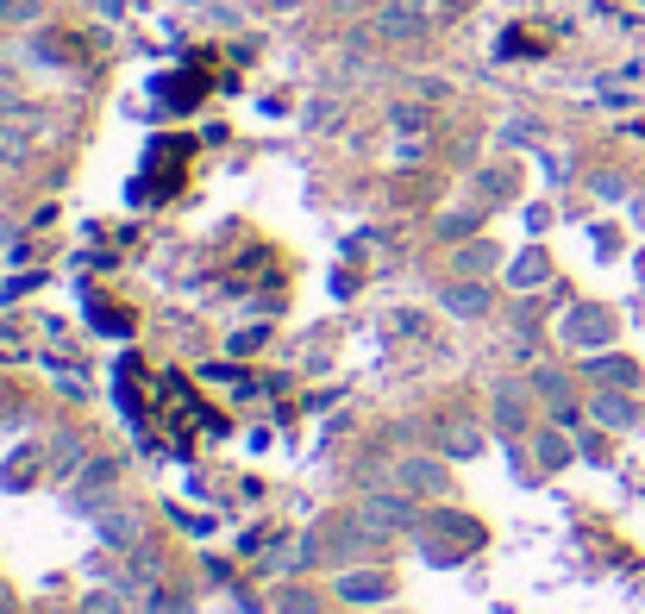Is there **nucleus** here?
Listing matches in <instances>:
<instances>
[{
  "mask_svg": "<svg viewBox=\"0 0 645 614\" xmlns=\"http://www.w3.org/2000/svg\"><path fill=\"white\" fill-rule=\"evenodd\" d=\"M357 527H364V533H401V527H414V495H364Z\"/></svg>",
  "mask_w": 645,
  "mask_h": 614,
  "instance_id": "obj_1",
  "label": "nucleus"
},
{
  "mask_svg": "<svg viewBox=\"0 0 645 614\" xmlns=\"http://www.w3.org/2000/svg\"><path fill=\"white\" fill-rule=\"evenodd\" d=\"M376 38H389V44H420L426 38V19L414 0H389V7L376 13Z\"/></svg>",
  "mask_w": 645,
  "mask_h": 614,
  "instance_id": "obj_2",
  "label": "nucleus"
},
{
  "mask_svg": "<svg viewBox=\"0 0 645 614\" xmlns=\"http://www.w3.org/2000/svg\"><path fill=\"white\" fill-rule=\"evenodd\" d=\"M101 539L113 552H138L145 546V514L138 508H101Z\"/></svg>",
  "mask_w": 645,
  "mask_h": 614,
  "instance_id": "obj_3",
  "label": "nucleus"
},
{
  "mask_svg": "<svg viewBox=\"0 0 645 614\" xmlns=\"http://www.w3.org/2000/svg\"><path fill=\"white\" fill-rule=\"evenodd\" d=\"M339 596L351 608H382V602L395 596V577H382V571H345L339 577Z\"/></svg>",
  "mask_w": 645,
  "mask_h": 614,
  "instance_id": "obj_4",
  "label": "nucleus"
},
{
  "mask_svg": "<svg viewBox=\"0 0 645 614\" xmlns=\"http://www.w3.org/2000/svg\"><path fill=\"white\" fill-rule=\"evenodd\" d=\"M113 489H119V470H113V464H94L88 477L76 483V495H69V508H82V514H101V502H107Z\"/></svg>",
  "mask_w": 645,
  "mask_h": 614,
  "instance_id": "obj_5",
  "label": "nucleus"
},
{
  "mask_svg": "<svg viewBox=\"0 0 645 614\" xmlns=\"http://www.w3.org/2000/svg\"><path fill=\"white\" fill-rule=\"evenodd\" d=\"M401 483H408V495H445L451 489V470L439 458H408V464H401Z\"/></svg>",
  "mask_w": 645,
  "mask_h": 614,
  "instance_id": "obj_6",
  "label": "nucleus"
},
{
  "mask_svg": "<svg viewBox=\"0 0 645 614\" xmlns=\"http://www.w3.org/2000/svg\"><path fill=\"white\" fill-rule=\"evenodd\" d=\"M595 420H608V427H633V401H620V395H602V401H595Z\"/></svg>",
  "mask_w": 645,
  "mask_h": 614,
  "instance_id": "obj_7",
  "label": "nucleus"
},
{
  "mask_svg": "<svg viewBox=\"0 0 645 614\" xmlns=\"http://www.w3.org/2000/svg\"><path fill=\"white\" fill-rule=\"evenodd\" d=\"M570 333H577V345H602L608 314H577V320H570Z\"/></svg>",
  "mask_w": 645,
  "mask_h": 614,
  "instance_id": "obj_8",
  "label": "nucleus"
},
{
  "mask_svg": "<svg viewBox=\"0 0 645 614\" xmlns=\"http://www.w3.org/2000/svg\"><path fill=\"white\" fill-rule=\"evenodd\" d=\"M445 307H451V314H483L489 295H483V289H451V295H445Z\"/></svg>",
  "mask_w": 645,
  "mask_h": 614,
  "instance_id": "obj_9",
  "label": "nucleus"
},
{
  "mask_svg": "<svg viewBox=\"0 0 645 614\" xmlns=\"http://www.w3.org/2000/svg\"><path fill=\"white\" fill-rule=\"evenodd\" d=\"M82 614H126V596H107V589H94V596H82Z\"/></svg>",
  "mask_w": 645,
  "mask_h": 614,
  "instance_id": "obj_10",
  "label": "nucleus"
},
{
  "mask_svg": "<svg viewBox=\"0 0 645 614\" xmlns=\"http://www.w3.org/2000/svg\"><path fill=\"white\" fill-rule=\"evenodd\" d=\"M445 452H451V458H458V452L470 458V452H476V427H451V433H445Z\"/></svg>",
  "mask_w": 645,
  "mask_h": 614,
  "instance_id": "obj_11",
  "label": "nucleus"
},
{
  "mask_svg": "<svg viewBox=\"0 0 645 614\" xmlns=\"http://www.w3.org/2000/svg\"><path fill=\"white\" fill-rule=\"evenodd\" d=\"M501 420H508V427H520V420H527V408H520V395H501Z\"/></svg>",
  "mask_w": 645,
  "mask_h": 614,
  "instance_id": "obj_12",
  "label": "nucleus"
},
{
  "mask_svg": "<svg viewBox=\"0 0 645 614\" xmlns=\"http://www.w3.org/2000/svg\"><path fill=\"white\" fill-rule=\"evenodd\" d=\"M0 13H7V19H32L38 7H32V0H0Z\"/></svg>",
  "mask_w": 645,
  "mask_h": 614,
  "instance_id": "obj_13",
  "label": "nucleus"
},
{
  "mask_svg": "<svg viewBox=\"0 0 645 614\" xmlns=\"http://www.w3.org/2000/svg\"><path fill=\"white\" fill-rule=\"evenodd\" d=\"M264 7H276V13H295V7H301V0H264Z\"/></svg>",
  "mask_w": 645,
  "mask_h": 614,
  "instance_id": "obj_14",
  "label": "nucleus"
},
{
  "mask_svg": "<svg viewBox=\"0 0 645 614\" xmlns=\"http://www.w3.org/2000/svg\"><path fill=\"white\" fill-rule=\"evenodd\" d=\"M32 614H63V608H57V602H38V608H32Z\"/></svg>",
  "mask_w": 645,
  "mask_h": 614,
  "instance_id": "obj_15",
  "label": "nucleus"
}]
</instances>
